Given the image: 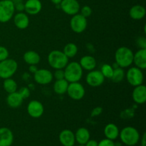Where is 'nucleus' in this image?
Returning <instances> with one entry per match:
<instances>
[{"instance_id": "nucleus-1", "label": "nucleus", "mask_w": 146, "mask_h": 146, "mask_svg": "<svg viewBox=\"0 0 146 146\" xmlns=\"http://www.w3.org/2000/svg\"><path fill=\"white\" fill-rule=\"evenodd\" d=\"M134 54L131 48L126 46H121L115 53V61L119 67L128 68L133 63Z\"/></svg>"}, {"instance_id": "nucleus-2", "label": "nucleus", "mask_w": 146, "mask_h": 146, "mask_svg": "<svg viewBox=\"0 0 146 146\" xmlns=\"http://www.w3.org/2000/svg\"><path fill=\"white\" fill-rule=\"evenodd\" d=\"M64 69V78L68 83L78 82L83 76V68L79 63L72 61L68 63Z\"/></svg>"}, {"instance_id": "nucleus-3", "label": "nucleus", "mask_w": 146, "mask_h": 146, "mask_svg": "<svg viewBox=\"0 0 146 146\" xmlns=\"http://www.w3.org/2000/svg\"><path fill=\"white\" fill-rule=\"evenodd\" d=\"M48 63L54 69H64L68 63V58L59 50L51 51L48 56Z\"/></svg>"}, {"instance_id": "nucleus-4", "label": "nucleus", "mask_w": 146, "mask_h": 146, "mask_svg": "<svg viewBox=\"0 0 146 146\" xmlns=\"http://www.w3.org/2000/svg\"><path fill=\"white\" fill-rule=\"evenodd\" d=\"M119 135L121 141L128 146L136 145L140 140L139 132L136 128L132 126H127L123 128L119 133Z\"/></svg>"}, {"instance_id": "nucleus-5", "label": "nucleus", "mask_w": 146, "mask_h": 146, "mask_svg": "<svg viewBox=\"0 0 146 146\" xmlns=\"http://www.w3.org/2000/svg\"><path fill=\"white\" fill-rule=\"evenodd\" d=\"M18 64L12 58H7L0 61V78L3 79L11 78L17 71Z\"/></svg>"}, {"instance_id": "nucleus-6", "label": "nucleus", "mask_w": 146, "mask_h": 146, "mask_svg": "<svg viewBox=\"0 0 146 146\" xmlns=\"http://www.w3.org/2000/svg\"><path fill=\"white\" fill-rule=\"evenodd\" d=\"M15 12L14 4L11 0L0 1V22L7 23L14 17Z\"/></svg>"}, {"instance_id": "nucleus-7", "label": "nucleus", "mask_w": 146, "mask_h": 146, "mask_svg": "<svg viewBox=\"0 0 146 146\" xmlns=\"http://www.w3.org/2000/svg\"><path fill=\"white\" fill-rule=\"evenodd\" d=\"M125 77L129 84L134 87L143 84L144 81V75L142 70L136 66L130 68L125 74Z\"/></svg>"}, {"instance_id": "nucleus-8", "label": "nucleus", "mask_w": 146, "mask_h": 146, "mask_svg": "<svg viewBox=\"0 0 146 146\" xmlns=\"http://www.w3.org/2000/svg\"><path fill=\"white\" fill-rule=\"evenodd\" d=\"M87 18L81 14H76L72 17L70 21V27L74 32L81 34L84 32L87 27Z\"/></svg>"}, {"instance_id": "nucleus-9", "label": "nucleus", "mask_w": 146, "mask_h": 146, "mask_svg": "<svg viewBox=\"0 0 146 146\" xmlns=\"http://www.w3.org/2000/svg\"><path fill=\"white\" fill-rule=\"evenodd\" d=\"M66 93L73 100L78 101L82 99L85 96V88L79 82L70 83L68 84Z\"/></svg>"}, {"instance_id": "nucleus-10", "label": "nucleus", "mask_w": 146, "mask_h": 146, "mask_svg": "<svg viewBox=\"0 0 146 146\" xmlns=\"http://www.w3.org/2000/svg\"><path fill=\"white\" fill-rule=\"evenodd\" d=\"M105 81V77L98 70H92L87 74L86 77V81L87 84L92 87H98L102 85Z\"/></svg>"}, {"instance_id": "nucleus-11", "label": "nucleus", "mask_w": 146, "mask_h": 146, "mask_svg": "<svg viewBox=\"0 0 146 146\" xmlns=\"http://www.w3.org/2000/svg\"><path fill=\"white\" fill-rule=\"evenodd\" d=\"M34 78L36 82L40 85H47L52 81L54 76L51 71L46 68L38 69L34 74Z\"/></svg>"}, {"instance_id": "nucleus-12", "label": "nucleus", "mask_w": 146, "mask_h": 146, "mask_svg": "<svg viewBox=\"0 0 146 146\" xmlns=\"http://www.w3.org/2000/svg\"><path fill=\"white\" fill-rule=\"evenodd\" d=\"M60 6L62 11L68 15L74 16L80 11V4L77 0H62Z\"/></svg>"}, {"instance_id": "nucleus-13", "label": "nucleus", "mask_w": 146, "mask_h": 146, "mask_svg": "<svg viewBox=\"0 0 146 146\" xmlns=\"http://www.w3.org/2000/svg\"><path fill=\"white\" fill-rule=\"evenodd\" d=\"M27 112L32 118H38L44 114V107L40 101L33 100L27 106Z\"/></svg>"}, {"instance_id": "nucleus-14", "label": "nucleus", "mask_w": 146, "mask_h": 146, "mask_svg": "<svg viewBox=\"0 0 146 146\" xmlns=\"http://www.w3.org/2000/svg\"><path fill=\"white\" fill-rule=\"evenodd\" d=\"M133 100L138 104H143L146 101V87L145 85L135 86L132 93Z\"/></svg>"}, {"instance_id": "nucleus-15", "label": "nucleus", "mask_w": 146, "mask_h": 146, "mask_svg": "<svg viewBox=\"0 0 146 146\" xmlns=\"http://www.w3.org/2000/svg\"><path fill=\"white\" fill-rule=\"evenodd\" d=\"M42 4L40 0H27L24 3V11L30 15H36L41 11Z\"/></svg>"}, {"instance_id": "nucleus-16", "label": "nucleus", "mask_w": 146, "mask_h": 146, "mask_svg": "<svg viewBox=\"0 0 146 146\" xmlns=\"http://www.w3.org/2000/svg\"><path fill=\"white\" fill-rule=\"evenodd\" d=\"M14 141V135L9 128H0V146H11Z\"/></svg>"}, {"instance_id": "nucleus-17", "label": "nucleus", "mask_w": 146, "mask_h": 146, "mask_svg": "<svg viewBox=\"0 0 146 146\" xmlns=\"http://www.w3.org/2000/svg\"><path fill=\"white\" fill-rule=\"evenodd\" d=\"M59 141L64 146H74L76 141L75 135L71 130H64L59 134Z\"/></svg>"}, {"instance_id": "nucleus-18", "label": "nucleus", "mask_w": 146, "mask_h": 146, "mask_svg": "<svg viewBox=\"0 0 146 146\" xmlns=\"http://www.w3.org/2000/svg\"><path fill=\"white\" fill-rule=\"evenodd\" d=\"M133 63L140 69L146 68V48H140L133 56Z\"/></svg>"}, {"instance_id": "nucleus-19", "label": "nucleus", "mask_w": 146, "mask_h": 146, "mask_svg": "<svg viewBox=\"0 0 146 146\" xmlns=\"http://www.w3.org/2000/svg\"><path fill=\"white\" fill-rule=\"evenodd\" d=\"M24 101V98L21 97L18 91L9 94L7 97V103L9 106L11 108H17L21 106Z\"/></svg>"}, {"instance_id": "nucleus-20", "label": "nucleus", "mask_w": 146, "mask_h": 146, "mask_svg": "<svg viewBox=\"0 0 146 146\" xmlns=\"http://www.w3.org/2000/svg\"><path fill=\"white\" fill-rule=\"evenodd\" d=\"M14 23L16 27L19 29H25L29 27V18L27 16V14L23 11L22 12H19L14 16Z\"/></svg>"}, {"instance_id": "nucleus-21", "label": "nucleus", "mask_w": 146, "mask_h": 146, "mask_svg": "<svg viewBox=\"0 0 146 146\" xmlns=\"http://www.w3.org/2000/svg\"><path fill=\"white\" fill-rule=\"evenodd\" d=\"M79 64L81 68L86 71H92L96 66V60L91 56H84L80 60Z\"/></svg>"}, {"instance_id": "nucleus-22", "label": "nucleus", "mask_w": 146, "mask_h": 146, "mask_svg": "<svg viewBox=\"0 0 146 146\" xmlns=\"http://www.w3.org/2000/svg\"><path fill=\"white\" fill-rule=\"evenodd\" d=\"M119 129L114 123H108L104 128V135L106 138L110 140H115L119 136Z\"/></svg>"}, {"instance_id": "nucleus-23", "label": "nucleus", "mask_w": 146, "mask_h": 146, "mask_svg": "<svg viewBox=\"0 0 146 146\" xmlns=\"http://www.w3.org/2000/svg\"><path fill=\"white\" fill-rule=\"evenodd\" d=\"M75 135V139L80 145H85L90 140V133L87 128H80L77 130Z\"/></svg>"}, {"instance_id": "nucleus-24", "label": "nucleus", "mask_w": 146, "mask_h": 146, "mask_svg": "<svg viewBox=\"0 0 146 146\" xmlns=\"http://www.w3.org/2000/svg\"><path fill=\"white\" fill-rule=\"evenodd\" d=\"M145 7L141 5H134L129 11V15L131 19L134 20H140L144 18L145 16Z\"/></svg>"}, {"instance_id": "nucleus-25", "label": "nucleus", "mask_w": 146, "mask_h": 146, "mask_svg": "<svg viewBox=\"0 0 146 146\" xmlns=\"http://www.w3.org/2000/svg\"><path fill=\"white\" fill-rule=\"evenodd\" d=\"M23 58L25 63L29 65H36L41 60L39 54L34 51H28L24 53Z\"/></svg>"}, {"instance_id": "nucleus-26", "label": "nucleus", "mask_w": 146, "mask_h": 146, "mask_svg": "<svg viewBox=\"0 0 146 146\" xmlns=\"http://www.w3.org/2000/svg\"><path fill=\"white\" fill-rule=\"evenodd\" d=\"M68 84L69 83L64 78L61 80H56L54 84V91L56 94L58 95H63L66 94L68 88Z\"/></svg>"}, {"instance_id": "nucleus-27", "label": "nucleus", "mask_w": 146, "mask_h": 146, "mask_svg": "<svg viewBox=\"0 0 146 146\" xmlns=\"http://www.w3.org/2000/svg\"><path fill=\"white\" fill-rule=\"evenodd\" d=\"M63 52L68 58H74L78 53V46L74 43H68L64 46Z\"/></svg>"}, {"instance_id": "nucleus-28", "label": "nucleus", "mask_w": 146, "mask_h": 146, "mask_svg": "<svg viewBox=\"0 0 146 146\" xmlns=\"http://www.w3.org/2000/svg\"><path fill=\"white\" fill-rule=\"evenodd\" d=\"M3 87H4V89L5 90L6 92H7L8 94L17 91V82L11 78L4 79V83H3Z\"/></svg>"}, {"instance_id": "nucleus-29", "label": "nucleus", "mask_w": 146, "mask_h": 146, "mask_svg": "<svg viewBox=\"0 0 146 146\" xmlns=\"http://www.w3.org/2000/svg\"><path fill=\"white\" fill-rule=\"evenodd\" d=\"M125 77V72L123 71V68L121 67H118L116 68H114L113 74L111 79L115 83H119L123 81V79Z\"/></svg>"}, {"instance_id": "nucleus-30", "label": "nucleus", "mask_w": 146, "mask_h": 146, "mask_svg": "<svg viewBox=\"0 0 146 146\" xmlns=\"http://www.w3.org/2000/svg\"><path fill=\"white\" fill-rule=\"evenodd\" d=\"M113 68L110 64H104L101 68V72L105 78L111 79L113 74Z\"/></svg>"}, {"instance_id": "nucleus-31", "label": "nucleus", "mask_w": 146, "mask_h": 146, "mask_svg": "<svg viewBox=\"0 0 146 146\" xmlns=\"http://www.w3.org/2000/svg\"><path fill=\"white\" fill-rule=\"evenodd\" d=\"M81 11V14L84 16L86 18H88L92 14V9L89 6H84L81 9H80Z\"/></svg>"}, {"instance_id": "nucleus-32", "label": "nucleus", "mask_w": 146, "mask_h": 146, "mask_svg": "<svg viewBox=\"0 0 146 146\" xmlns=\"http://www.w3.org/2000/svg\"><path fill=\"white\" fill-rule=\"evenodd\" d=\"M9 55V53L8 49L6 47L0 46V61L8 58Z\"/></svg>"}, {"instance_id": "nucleus-33", "label": "nucleus", "mask_w": 146, "mask_h": 146, "mask_svg": "<svg viewBox=\"0 0 146 146\" xmlns=\"http://www.w3.org/2000/svg\"><path fill=\"white\" fill-rule=\"evenodd\" d=\"M18 92L19 93V94L21 96V97L24 98V100L25 99V98H29L30 96V90L29 88H27V87H21V88L19 90Z\"/></svg>"}, {"instance_id": "nucleus-34", "label": "nucleus", "mask_w": 146, "mask_h": 146, "mask_svg": "<svg viewBox=\"0 0 146 146\" xmlns=\"http://www.w3.org/2000/svg\"><path fill=\"white\" fill-rule=\"evenodd\" d=\"M136 44L137 46L140 48H146V40L145 37L141 36L138 38L136 41Z\"/></svg>"}, {"instance_id": "nucleus-35", "label": "nucleus", "mask_w": 146, "mask_h": 146, "mask_svg": "<svg viewBox=\"0 0 146 146\" xmlns=\"http://www.w3.org/2000/svg\"><path fill=\"white\" fill-rule=\"evenodd\" d=\"M56 80H61L64 78V71L63 69H56L55 73L53 74Z\"/></svg>"}, {"instance_id": "nucleus-36", "label": "nucleus", "mask_w": 146, "mask_h": 146, "mask_svg": "<svg viewBox=\"0 0 146 146\" xmlns=\"http://www.w3.org/2000/svg\"><path fill=\"white\" fill-rule=\"evenodd\" d=\"M98 146H114V143L112 140L106 138L100 143H98Z\"/></svg>"}, {"instance_id": "nucleus-37", "label": "nucleus", "mask_w": 146, "mask_h": 146, "mask_svg": "<svg viewBox=\"0 0 146 146\" xmlns=\"http://www.w3.org/2000/svg\"><path fill=\"white\" fill-rule=\"evenodd\" d=\"M102 111H103V108H101V107L98 106L93 110L92 112H91V115L92 117L98 116V115H99L100 114L102 113Z\"/></svg>"}, {"instance_id": "nucleus-38", "label": "nucleus", "mask_w": 146, "mask_h": 146, "mask_svg": "<svg viewBox=\"0 0 146 146\" xmlns=\"http://www.w3.org/2000/svg\"><path fill=\"white\" fill-rule=\"evenodd\" d=\"M14 7H15V10L19 11V12H22L23 11H24V4L23 2L14 4Z\"/></svg>"}, {"instance_id": "nucleus-39", "label": "nucleus", "mask_w": 146, "mask_h": 146, "mask_svg": "<svg viewBox=\"0 0 146 146\" xmlns=\"http://www.w3.org/2000/svg\"><path fill=\"white\" fill-rule=\"evenodd\" d=\"M85 146H98V143L94 140H89L84 145Z\"/></svg>"}, {"instance_id": "nucleus-40", "label": "nucleus", "mask_w": 146, "mask_h": 146, "mask_svg": "<svg viewBox=\"0 0 146 146\" xmlns=\"http://www.w3.org/2000/svg\"><path fill=\"white\" fill-rule=\"evenodd\" d=\"M29 70L30 73L34 74V73H36V71L38 70V68H37L36 65H30L29 68Z\"/></svg>"}, {"instance_id": "nucleus-41", "label": "nucleus", "mask_w": 146, "mask_h": 146, "mask_svg": "<svg viewBox=\"0 0 146 146\" xmlns=\"http://www.w3.org/2000/svg\"><path fill=\"white\" fill-rule=\"evenodd\" d=\"M145 136L146 134L144 133L143 135L142 141H141V146H145Z\"/></svg>"}, {"instance_id": "nucleus-42", "label": "nucleus", "mask_w": 146, "mask_h": 146, "mask_svg": "<svg viewBox=\"0 0 146 146\" xmlns=\"http://www.w3.org/2000/svg\"><path fill=\"white\" fill-rule=\"evenodd\" d=\"M51 1L53 3V4H55V5H58V4H61L62 0H51Z\"/></svg>"}, {"instance_id": "nucleus-43", "label": "nucleus", "mask_w": 146, "mask_h": 146, "mask_svg": "<svg viewBox=\"0 0 146 146\" xmlns=\"http://www.w3.org/2000/svg\"><path fill=\"white\" fill-rule=\"evenodd\" d=\"M14 2V4H17V3L23 2V0H11Z\"/></svg>"}, {"instance_id": "nucleus-44", "label": "nucleus", "mask_w": 146, "mask_h": 146, "mask_svg": "<svg viewBox=\"0 0 146 146\" xmlns=\"http://www.w3.org/2000/svg\"><path fill=\"white\" fill-rule=\"evenodd\" d=\"M114 146H121V144L120 143H114Z\"/></svg>"}, {"instance_id": "nucleus-45", "label": "nucleus", "mask_w": 146, "mask_h": 146, "mask_svg": "<svg viewBox=\"0 0 146 146\" xmlns=\"http://www.w3.org/2000/svg\"><path fill=\"white\" fill-rule=\"evenodd\" d=\"M78 146H85V145H78Z\"/></svg>"}]
</instances>
